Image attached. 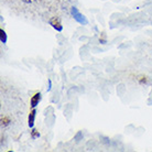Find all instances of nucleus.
Here are the masks:
<instances>
[{"label": "nucleus", "mask_w": 152, "mask_h": 152, "mask_svg": "<svg viewBox=\"0 0 152 152\" xmlns=\"http://www.w3.org/2000/svg\"><path fill=\"white\" fill-rule=\"evenodd\" d=\"M71 13H72L73 18L75 20L76 22H78L80 24H83V26H86L88 23L87 19H86V17L84 15H82L80 12V10L77 9L76 7H72L71 8Z\"/></svg>", "instance_id": "f257e3e1"}, {"label": "nucleus", "mask_w": 152, "mask_h": 152, "mask_svg": "<svg viewBox=\"0 0 152 152\" xmlns=\"http://www.w3.org/2000/svg\"><path fill=\"white\" fill-rule=\"evenodd\" d=\"M42 99V94L40 93V91H38V93H35L34 95L31 97L30 99V107L31 108H35V107L38 106L39 104H40V102H41Z\"/></svg>", "instance_id": "f03ea898"}, {"label": "nucleus", "mask_w": 152, "mask_h": 152, "mask_svg": "<svg viewBox=\"0 0 152 152\" xmlns=\"http://www.w3.org/2000/svg\"><path fill=\"white\" fill-rule=\"evenodd\" d=\"M50 26L53 28L54 30H56L57 32H61V31H63V26H62L61 21L58 19H56V18H53V19H51L49 21Z\"/></svg>", "instance_id": "7ed1b4c3"}, {"label": "nucleus", "mask_w": 152, "mask_h": 152, "mask_svg": "<svg viewBox=\"0 0 152 152\" xmlns=\"http://www.w3.org/2000/svg\"><path fill=\"white\" fill-rule=\"evenodd\" d=\"M35 116H37V110H35V108H32V110L30 111L29 117H28V126H29V128H31V129L34 127Z\"/></svg>", "instance_id": "20e7f679"}, {"label": "nucleus", "mask_w": 152, "mask_h": 152, "mask_svg": "<svg viewBox=\"0 0 152 152\" xmlns=\"http://www.w3.org/2000/svg\"><path fill=\"white\" fill-rule=\"evenodd\" d=\"M0 41H1V43H4V44H6L8 41L7 33H6V31L4 29H0Z\"/></svg>", "instance_id": "39448f33"}, {"label": "nucleus", "mask_w": 152, "mask_h": 152, "mask_svg": "<svg viewBox=\"0 0 152 152\" xmlns=\"http://www.w3.org/2000/svg\"><path fill=\"white\" fill-rule=\"evenodd\" d=\"M10 125V119H9V118L8 117H6V116H2V117H1V126H2V127H8V126Z\"/></svg>", "instance_id": "423d86ee"}, {"label": "nucleus", "mask_w": 152, "mask_h": 152, "mask_svg": "<svg viewBox=\"0 0 152 152\" xmlns=\"http://www.w3.org/2000/svg\"><path fill=\"white\" fill-rule=\"evenodd\" d=\"M39 137H40V132H39L37 129L32 128V131H31V138H32V139H38Z\"/></svg>", "instance_id": "0eeeda50"}, {"label": "nucleus", "mask_w": 152, "mask_h": 152, "mask_svg": "<svg viewBox=\"0 0 152 152\" xmlns=\"http://www.w3.org/2000/svg\"><path fill=\"white\" fill-rule=\"evenodd\" d=\"M24 4H32V2H34L35 0H22Z\"/></svg>", "instance_id": "6e6552de"}, {"label": "nucleus", "mask_w": 152, "mask_h": 152, "mask_svg": "<svg viewBox=\"0 0 152 152\" xmlns=\"http://www.w3.org/2000/svg\"><path fill=\"white\" fill-rule=\"evenodd\" d=\"M51 88H52V82H51V80H49V87H48V91H51Z\"/></svg>", "instance_id": "1a4fd4ad"}]
</instances>
